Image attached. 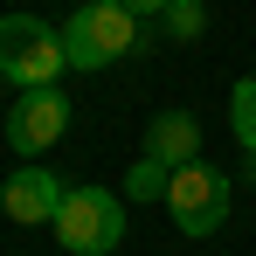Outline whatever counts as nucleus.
<instances>
[{
	"instance_id": "obj_1",
	"label": "nucleus",
	"mask_w": 256,
	"mask_h": 256,
	"mask_svg": "<svg viewBox=\"0 0 256 256\" xmlns=\"http://www.w3.org/2000/svg\"><path fill=\"white\" fill-rule=\"evenodd\" d=\"M70 70L62 56V28H48L35 14H0V76L21 90H56V76Z\"/></svg>"
},
{
	"instance_id": "obj_2",
	"label": "nucleus",
	"mask_w": 256,
	"mask_h": 256,
	"mask_svg": "<svg viewBox=\"0 0 256 256\" xmlns=\"http://www.w3.org/2000/svg\"><path fill=\"white\" fill-rule=\"evenodd\" d=\"M138 48V14L118 7V0H90L76 7L70 21H62V56H70V70H111L118 56Z\"/></svg>"
},
{
	"instance_id": "obj_3",
	"label": "nucleus",
	"mask_w": 256,
	"mask_h": 256,
	"mask_svg": "<svg viewBox=\"0 0 256 256\" xmlns=\"http://www.w3.org/2000/svg\"><path fill=\"white\" fill-rule=\"evenodd\" d=\"M56 242L70 256H111L125 242V201L111 187H70V201L56 214Z\"/></svg>"
},
{
	"instance_id": "obj_4",
	"label": "nucleus",
	"mask_w": 256,
	"mask_h": 256,
	"mask_svg": "<svg viewBox=\"0 0 256 256\" xmlns=\"http://www.w3.org/2000/svg\"><path fill=\"white\" fill-rule=\"evenodd\" d=\"M166 214L173 228L187 236V242H208V236H222V222H228V173L222 166H180L166 187Z\"/></svg>"
},
{
	"instance_id": "obj_5",
	"label": "nucleus",
	"mask_w": 256,
	"mask_h": 256,
	"mask_svg": "<svg viewBox=\"0 0 256 256\" xmlns=\"http://www.w3.org/2000/svg\"><path fill=\"white\" fill-rule=\"evenodd\" d=\"M62 132H70V97H62V90H21V104L7 111V146H14L21 160L48 152Z\"/></svg>"
},
{
	"instance_id": "obj_6",
	"label": "nucleus",
	"mask_w": 256,
	"mask_h": 256,
	"mask_svg": "<svg viewBox=\"0 0 256 256\" xmlns=\"http://www.w3.org/2000/svg\"><path fill=\"white\" fill-rule=\"evenodd\" d=\"M62 201H70V180H56L48 166H21V173H7V180H0V208H7V222H21V228L56 222Z\"/></svg>"
},
{
	"instance_id": "obj_7",
	"label": "nucleus",
	"mask_w": 256,
	"mask_h": 256,
	"mask_svg": "<svg viewBox=\"0 0 256 256\" xmlns=\"http://www.w3.org/2000/svg\"><path fill=\"white\" fill-rule=\"evenodd\" d=\"M146 160H160L166 173L194 166V160H201V125H194L187 111H160L152 132H146Z\"/></svg>"
},
{
	"instance_id": "obj_8",
	"label": "nucleus",
	"mask_w": 256,
	"mask_h": 256,
	"mask_svg": "<svg viewBox=\"0 0 256 256\" xmlns=\"http://www.w3.org/2000/svg\"><path fill=\"white\" fill-rule=\"evenodd\" d=\"M228 125H236V138H242V152L256 160V76H242V84L228 90Z\"/></svg>"
},
{
	"instance_id": "obj_9",
	"label": "nucleus",
	"mask_w": 256,
	"mask_h": 256,
	"mask_svg": "<svg viewBox=\"0 0 256 256\" xmlns=\"http://www.w3.org/2000/svg\"><path fill=\"white\" fill-rule=\"evenodd\" d=\"M160 28H166L173 42H201V28H208V0H166Z\"/></svg>"
},
{
	"instance_id": "obj_10",
	"label": "nucleus",
	"mask_w": 256,
	"mask_h": 256,
	"mask_svg": "<svg viewBox=\"0 0 256 256\" xmlns=\"http://www.w3.org/2000/svg\"><path fill=\"white\" fill-rule=\"evenodd\" d=\"M166 187H173V173L160 166V160H138V166L125 173V194H132V201H166Z\"/></svg>"
},
{
	"instance_id": "obj_11",
	"label": "nucleus",
	"mask_w": 256,
	"mask_h": 256,
	"mask_svg": "<svg viewBox=\"0 0 256 256\" xmlns=\"http://www.w3.org/2000/svg\"><path fill=\"white\" fill-rule=\"evenodd\" d=\"M118 7H132L138 21H152V14H166V0H118Z\"/></svg>"
}]
</instances>
